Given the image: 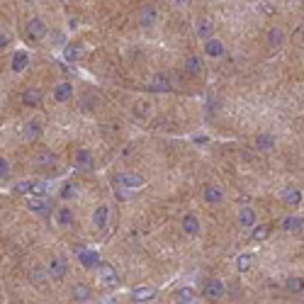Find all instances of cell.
<instances>
[{"instance_id": "1", "label": "cell", "mask_w": 304, "mask_h": 304, "mask_svg": "<svg viewBox=\"0 0 304 304\" xmlns=\"http://www.w3.org/2000/svg\"><path fill=\"white\" fill-rule=\"evenodd\" d=\"M98 275H100V282L105 287H117L119 285V275H117V270L112 268L110 263H100L98 265Z\"/></svg>"}, {"instance_id": "2", "label": "cell", "mask_w": 304, "mask_h": 304, "mask_svg": "<svg viewBox=\"0 0 304 304\" xmlns=\"http://www.w3.org/2000/svg\"><path fill=\"white\" fill-rule=\"evenodd\" d=\"M27 207L32 209V212H37V214H44V217H47V214L51 212V207H54V204H51V200H49L47 195H39V197L34 195V197L27 202Z\"/></svg>"}, {"instance_id": "3", "label": "cell", "mask_w": 304, "mask_h": 304, "mask_svg": "<svg viewBox=\"0 0 304 304\" xmlns=\"http://www.w3.org/2000/svg\"><path fill=\"white\" fill-rule=\"evenodd\" d=\"M156 22H158V10L151 7V5H144L141 12H139V25L144 29H151Z\"/></svg>"}, {"instance_id": "4", "label": "cell", "mask_w": 304, "mask_h": 304, "mask_svg": "<svg viewBox=\"0 0 304 304\" xmlns=\"http://www.w3.org/2000/svg\"><path fill=\"white\" fill-rule=\"evenodd\" d=\"M78 263L83 268H98L100 265V253L93 249H78Z\"/></svg>"}, {"instance_id": "5", "label": "cell", "mask_w": 304, "mask_h": 304, "mask_svg": "<svg viewBox=\"0 0 304 304\" xmlns=\"http://www.w3.org/2000/svg\"><path fill=\"white\" fill-rule=\"evenodd\" d=\"M49 273H51L54 280H63L66 273H68V260H66V258H61V255L51 258V260H49Z\"/></svg>"}, {"instance_id": "6", "label": "cell", "mask_w": 304, "mask_h": 304, "mask_svg": "<svg viewBox=\"0 0 304 304\" xmlns=\"http://www.w3.org/2000/svg\"><path fill=\"white\" fill-rule=\"evenodd\" d=\"M25 29H27V34L32 37V39H44V37H47V32H49L47 25H44V20H39V17H32Z\"/></svg>"}, {"instance_id": "7", "label": "cell", "mask_w": 304, "mask_h": 304, "mask_svg": "<svg viewBox=\"0 0 304 304\" xmlns=\"http://www.w3.org/2000/svg\"><path fill=\"white\" fill-rule=\"evenodd\" d=\"M224 292H226V287H224L221 280H207V285H204V297H209V300H221Z\"/></svg>"}, {"instance_id": "8", "label": "cell", "mask_w": 304, "mask_h": 304, "mask_svg": "<svg viewBox=\"0 0 304 304\" xmlns=\"http://www.w3.org/2000/svg\"><path fill=\"white\" fill-rule=\"evenodd\" d=\"M117 183H119L122 188H141L146 180H144L141 175H137V173H119V175H117Z\"/></svg>"}, {"instance_id": "9", "label": "cell", "mask_w": 304, "mask_h": 304, "mask_svg": "<svg viewBox=\"0 0 304 304\" xmlns=\"http://www.w3.org/2000/svg\"><path fill=\"white\" fill-rule=\"evenodd\" d=\"M85 54L83 44H68V47H63V61H68V63H76V61H81Z\"/></svg>"}, {"instance_id": "10", "label": "cell", "mask_w": 304, "mask_h": 304, "mask_svg": "<svg viewBox=\"0 0 304 304\" xmlns=\"http://www.w3.org/2000/svg\"><path fill=\"white\" fill-rule=\"evenodd\" d=\"M107 217H110V207H107V204H98L95 212H93V224H95V229H105V226H107Z\"/></svg>"}, {"instance_id": "11", "label": "cell", "mask_w": 304, "mask_h": 304, "mask_svg": "<svg viewBox=\"0 0 304 304\" xmlns=\"http://www.w3.org/2000/svg\"><path fill=\"white\" fill-rule=\"evenodd\" d=\"M129 297H132V302H149L156 297V290L153 287H134Z\"/></svg>"}, {"instance_id": "12", "label": "cell", "mask_w": 304, "mask_h": 304, "mask_svg": "<svg viewBox=\"0 0 304 304\" xmlns=\"http://www.w3.org/2000/svg\"><path fill=\"white\" fill-rule=\"evenodd\" d=\"M195 32H197L200 39H212V34H214V22H212V20H197Z\"/></svg>"}, {"instance_id": "13", "label": "cell", "mask_w": 304, "mask_h": 304, "mask_svg": "<svg viewBox=\"0 0 304 304\" xmlns=\"http://www.w3.org/2000/svg\"><path fill=\"white\" fill-rule=\"evenodd\" d=\"M180 226H183V231H185L188 236H197V234H200V219L193 217V214H185L183 221H180Z\"/></svg>"}, {"instance_id": "14", "label": "cell", "mask_w": 304, "mask_h": 304, "mask_svg": "<svg viewBox=\"0 0 304 304\" xmlns=\"http://www.w3.org/2000/svg\"><path fill=\"white\" fill-rule=\"evenodd\" d=\"M71 95H73V85L66 83V81L54 88V100L56 102H66V100H71Z\"/></svg>"}, {"instance_id": "15", "label": "cell", "mask_w": 304, "mask_h": 304, "mask_svg": "<svg viewBox=\"0 0 304 304\" xmlns=\"http://www.w3.org/2000/svg\"><path fill=\"white\" fill-rule=\"evenodd\" d=\"M204 54L212 56V58H219V56H224V44L219 39H207L204 42Z\"/></svg>"}, {"instance_id": "16", "label": "cell", "mask_w": 304, "mask_h": 304, "mask_svg": "<svg viewBox=\"0 0 304 304\" xmlns=\"http://www.w3.org/2000/svg\"><path fill=\"white\" fill-rule=\"evenodd\" d=\"M282 202L290 204V207H300V204H302V193H300L297 188H287V190L282 193Z\"/></svg>"}, {"instance_id": "17", "label": "cell", "mask_w": 304, "mask_h": 304, "mask_svg": "<svg viewBox=\"0 0 304 304\" xmlns=\"http://www.w3.org/2000/svg\"><path fill=\"white\" fill-rule=\"evenodd\" d=\"M221 200H224V193H221L219 185H207V188H204V202H209V204H219Z\"/></svg>"}, {"instance_id": "18", "label": "cell", "mask_w": 304, "mask_h": 304, "mask_svg": "<svg viewBox=\"0 0 304 304\" xmlns=\"http://www.w3.org/2000/svg\"><path fill=\"white\" fill-rule=\"evenodd\" d=\"M27 66H29L27 51H15V56H12V71H15V73H22Z\"/></svg>"}, {"instance_id": "19", "label": "cell", "mask_w": 304, "mask_h": 304, "mask_svg": "<svg viewBox=\"0 0 304 304\" xmlns=\"http://www.w3.org/2000/svg\"><path fill=\"white\" fill-rule=\"evenodd\" d=\"M255 212L251 209V207H244L241 212H239V224L244 226V229H251V226H255Z\"/></svg>"}, {"instance_id": "20", "label": "cell", "mask_w": 304, "mask_h": 304, "mask_svg": "<svg viewBox=\"0 0 304 304\" xmlns=\"http://www.w3.org/2000/svg\"><path fill=\"white\" fill-rule=\"evenodd\" d=\"M42 127H44V124H42L39 119H32V122H27V124H25L22 134H25V139H29V141H32V139H37L39 134H42Z\"/></svg>"}, {"instance_id": "21", "label": "cell", "mask_w": 304, "mask_h": 304, "mask_svg": "<svg viewBox=\"0 0 304 304\" xmlns=\"http://www.w3.org/2000/svg\"><path fill=\"white\" fill-rule=\"evenodd\" d=\"M76 168H81V170H90V168H93V156H90V151L81 149V151L76 153Z\"/></svg>"}, {"instance_id": "22", "label": "cell", "mask_w": 304, "mask_h": 304, "mask_svg": "<svg viewBox=\"0 0 304 304\" xmlns=\"http://www.w3.org/2000/svg\"><path fill=\"white\" fill-rule=\"evenodd\" d=\"M56 224L58 226H71L73 224V212L68 209V207H61V209H56Z\"/></svg>"}, {"instance_id": "23", "label": "cell", "mask_w": 304, "mask_h": 304, "mask_svg": "<svg viewBox=\"0 0 304 304\" xmlns=\"http://www.w3.org/2000/svg\"><path fill=\"white\" fill-rule=\"evenodd\" d=\"M275 146V137L273 134H258L255 137V149L258 151H270Z\"/></svg>"}, {"instance_id": "24", "label": "cell", "mask_w": 304, "mask_h": 304, "mask_svg": "<svg viewBox=\"0 0 304 304\" xmlns=\"http://www.w3.org/2000/svg\"><path fill=\"white\" fill-rule=\"evenodd\" d=\"M149 90H153V93H168L170 90V81H168V76H156L151 85H149Z\"/></svg>"}, {"instance_id": "25", "label": "cell", "mask_w": 304, "mask_h": 304, "mask_svg": "<svg viewBox=\"0 0 304 304\" xmlns=\"http://www.w3.org/2000/svg\"><path fill=\"white\" fill-rule=\"evenodd\" d=\"M22 102H25V105H39V102H42V90H39V88L25 90V93H22Z\"/></svg>"}, {"instance_id": "26", "label": "cell", "mask_w": 304, "mask_h": 304, "mask_svg": "<svg viewBox=\"0 0 304 304\" xmlns=\"http://www.w3.org/2000/svg\"><path fill=\"white\" fill-rule=\"evenodd\" d=\"M302 226H304L302 217H295V214H292V217H285V219H282V229H285V231H300Z\"/></svg>"}, {"instance_id": "27", "label": "cell", "mask_w": 304, "mask_h": 304, "mask_svg": "<svg viewBox=\"0 0 304 304\" xmlns=\"http://www.w3.org/2000/svg\"><path fill=\"white\" fill-rule=\"evenodd\" d=\"M90 297H93V290H90L88 285H76V287H73V300H76V302H88Z\"/></svg>"}, {"instance_id": "28", "label": "cell", "mask_w": 304, "mask_h": 304, "mask_svg": "<svg viewBox=\"0 0 304 304\" xmlns=\"http://www.w3.org/2000/svg\"><path fill=\"white\" fill-rule=\"evenodd\" d=\"M285 287L292 292V295H300V292H304V280L302 277H287V282H285Z\"/></svg>"}, {"instance_id": "29", "label": "cell", "mask_w": 304, "mask_h": 304, "mask_svg": "<svg viewBox=\"0 0 304 304\" xmlns=\"http://www.w3.org/2000/svg\"><path fill=\"white\" fill-rule=\"evenodd\" d=\"M251 265H253V255H251V253H241V255L236 258V270H239V273H246Z\"/></svg>"}, {"instance_id": "30", "label": "cell", "mask_w": 304, "mask_h": 304, "mask_svg": "<svg viewBox=\"0 0 304 304\" xmlns=\"http://www.w3.org/2000/svg\"><path fill=\"white\" fill-rule=\"evenodd\" d=\"M178 300L185 304H193V302H197V295H195L193 287H180L178 290Z\"/></svg>"}, {"instance_id": "31", "label": "cell", "mask_w": 304, "mask_h": 304, "mask_svg": "<svg viewBox=\"0 0 304 304\" xmlns=\"http://www.w3.org/2000/svg\"><path fill=\"white\" fill-rule=\"evenodd\" d=\"M185 68H188V73L197 76V73L202 71V61H200V56H188V61H185Z\"/></svg>"}, {"instance_id": "32", "label": "cell", "mask_w": 304, "mask_h": 304, "mask_svg": "<svg viewBox=\"0 0 304 304\" xmlns=\"http://www.w3.org/2000/svg\"><path fill=\"white\" fill-rule=\"evenodd\" d=\"M282 39H285V37H282V29L280 27L270 29V34H268V44H270V47H280V44H282Z\"/></svg>"}, {"instance_id": "33", "label": "cell", "mask_w": 304, "mask_h": 304, "mask_svg": "<svg viewBox=\"0 0 304 304\" xmlns=\"http://www.w3.org/2000/svg\"><path fill=\"white\" fill-rule=\"evenodd\" d=\"M34 163H37V166H51V163H56V156L49 153V151H47V153H39V156L34 158Z\"/></svg>"}, {"instance_id": "34", "label": "cell", "mask_w": 304, "mask_h": 304, "mask_svg": "<svg viewBox=\"0 0 304 304\" xmlns=\"http://www.w3.org/2000/svg\"><path fill=\"white\" fill-rule=\"evenodd\" d=\"M268 234H270V226H265V224L263 226H255L253 229V241H265Z\"/></svg>"}, {"instance_id": "35", "label": "cell", "mask_w": 304, "mask_h": 304, "mask_svg": "<svg viewBox=\"0 0 304 304\" xmlns=\"http://www.w3.org/2000/svg\"><path fill=\"white\" fill-rule=\"evenodd\" d=\"M47 188H49V185H47L44 180H32V190H29V193L39 197V195H47Z\"/></svg>"}, {"instance_id": "36", "label": "cell", "mask_w": 304, "mask_h": 304, "mask_svg": "<svg viewBox=\"0 0 304 304\" xmlns=\"http://www.w3.org/2000/svg\"><path fill=\"white\" fill-rule=\"evenodd\" d=\"M10 178V161H5V158H0V180L5 183Z\"/></svg>"}, {"instance_id": "37", "label": "cell", "mask_w": 304, "mask_h": 304, "mask_svg": "<svg viewBox=\"0 0 304 304\" xmlns=\"http://www.w3.org/2000/svg\"><path fill=\"white\" fill-rule=\"evenodd\" d=\"M32 280H34L37 285H42V282L47 280V270H44V268H34V270H32Z\"/></svg>"}, {"instance_id": "38", "label": "cell", "mask_w": 304, "mask_h": 304, "mask_svg": "<svg viewBox=\"0 0 304 304\" xmlns=\"http://www.w3.org/2000/svg\"><path fill=\"white\" fill-rule=\"evenodd\" d=\"M73 195H76L73 183H63V188H61V197H63V200H68V197H73Z\"/></svg>"}, {"instance_id": "39", "label": "cell", "mask_w": 304, "mask_h": 304, "mask_svg": "<svg viewBox=\"0 0 304 304\" xmlns=\"http://www.w3.org/2000/svg\"><path fill=\"white\" fill-rule=\"evenodd\" d=\"M15 190H17V193H25V195H27L29 190H32V180H29V183H20Z\"/></svg>"}, {"instance_id": "40", "label": "cell", "mask_w": 304, "mask_h": 304, "mask_svg": "<svg viewBox=\"0 0 304 304\" xmlns=\"http://www.w3.org/2000/svg\"><path fill=\"white\" fill-rule=\"evenodd\" d=\"M7 42H10V37L2 32V34H0V44H2V47H7Z\"/></svg>"}, {"instance_id": "41", "label": "cell", "mask_w": 304, "mask_h": 304, "mask_svg": "<svg viewBox=\"0 0 304 304\" xmlns=\"http://www.w3.org/2000/svg\"><path fill=\"white\" fill-rule=\"evenodd\" d=\"M195 144H207V137L202 134V137H195Z\"/></svg>"}, {"instance_id": "42", "label": "cell", "mask_w": 304, "mask_h": 304, "mask_svg": "<svg viewBox=\"0 0 304 304\" xmlns=\"http://www.w3.org/2000/svg\"><path fill=\"white\" fill-rule=\"evenodd\" d=\"M175 2H178V5H183V7H185V5H190V0H175Z\"/></svg>"}, {"instance_id": "43", "label": "cell", "mask_w": 304, "mask_h": 304, "mask_svg": "<svg viewBox=\"0 0 304 304\" xmlns=\"http://www.w3.org/2000/svg\"><path fill=\"white\" fill-rule=\"evenodd\" d=\"M27 2H32V0H27Z\"/></svg>"}, {"instance_id": "44", "label": "cell", "mask_w": 304, "mask_h": 304, "mask_svg": "<svg viewBox=\"0 0 304 304\" xmlns=\"http://www.w3.org/2000/svg\"><path fill=\"white\" fill-rule=\"evenodd\" d=\"M63 2H66V0H63Z\"/></svg>"}]
</instances>
